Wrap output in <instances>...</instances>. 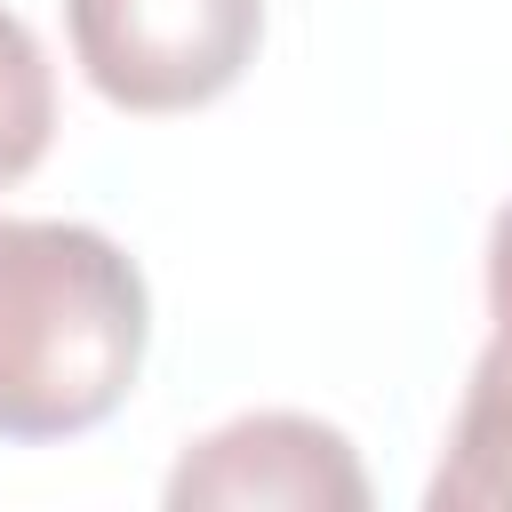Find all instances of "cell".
Wrapping results in <instances>:
<instances>
[{
  "mask_svg": "<svg viewBox=\"0 0 512 512\" xmlns=\"http://www.w3.org/2000/svg\"><path fill=\"white\" fill-rule=\"evenodd\" d=\"M152 296L136 256L64 216H0V440L104 424L144 368Z\"/></svg>",
  "mask_w": 512,
  "mask_h": 512,
  "instance_id": "cell-1",
  "label": "cell"
},
{
  "mask_svg": "<svg viewBox=\"0 0 512 512\" xmlns=\"http://www.w3.org/2000/svg\"><path fill=\"white\" fill-rule=\"evenodd\" d=\"M88 88L120 112L216 104L264 40V0H64Z\"/></svg>",
  "mask_w": 512,
  "mask_h": 512,
  "instance_id": "cell-2",
  "label": "cell"
},
{
  "mask_svg": "<svg viewBox=\"0 0 512 512\" xmlns=\"http://www.w3.org/2000/svg\"><path fill=\"white\" fill-rule=\"evenodd\" d=\"M168 504H296V512H360L368 504V472L352 456V440L320 416L296 408H264V416H232L208 440L184 448V464L168 472Z\"/></svg>",
  "mask_w": 512,
  "mask_h": 512,
  "instance_id": "cell-3",
  "label": "cell"
},
{
  "mask_svg": "<svg viewBox=\"0 0 512 512\" xmlns=\"http://www.w3.org/2000/svg\"><path fill=\"white\" fill-rule=\"evenodd\" d=\"M424 504L432 512H512V328H496L488 352L472 360V384H464V408L448 424Z\"/></svg>",
  "mask_w": 512,
  "mask_h": 512,
  "instance_id": "cell-4",
  "label": "cell"
},
{
  "mask_svg": "<svg viewBox=\"0 0 512 512\" xmlns=\"http://www.w3.org/2000/svg\"><path fill=\"white\" fill-rule=\"evenodd\" d=\"M56 136V72L16 8H0V192L40 168Z\"/></svg>",
  "mask_w": 512,
  "mask_h": 512,
  "instance_id": "cell-5",
  "label": "cell"
},
{
  "mask_svg": "<svg viewBox=\"0 0 512 512\" xmlns=\"http://www.w3.org/2000/svg\"><path fill=\"white\" fill-rule=\"evenodd\" d=\"M488 312H496V328H512V200L488 224Z\"/></svg>",
  "mask_w": 512,
  "mask_h": 512,
  "instance_id": "cell-6",
  "label": "cell"
}]
</instances>
